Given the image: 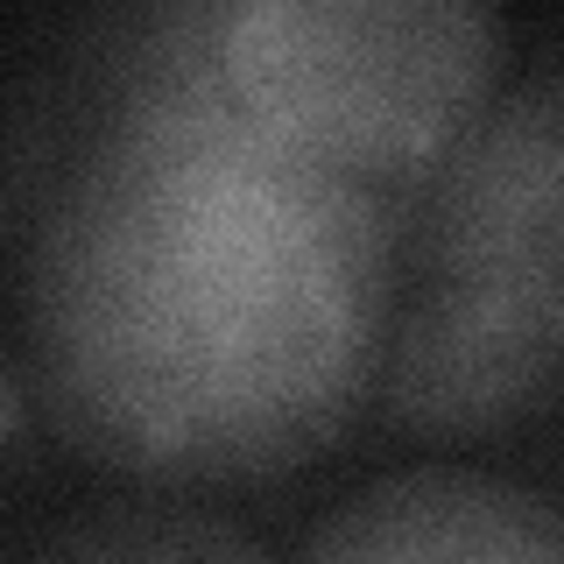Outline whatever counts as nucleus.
Segmentation results:
<instances>
[{"label":"nucleus","mask_w":564,"mask_h":564,"mask_svg":"<svg viewBox=\"0 0 564 564\" xmlns=\"http://www.w3.org/2000/svg\"><path fill=\"white\" fill-rule=\"evenodd\" d=\"M381 311V205L290 149L219 70L212 14L170 29L35 247V360L120 466L269 473L352 410Z\"/></svg>","instance_id":"nucleus-1"},{"label":"nucleus","mask_w":564,"mask_h":564,"mask_svg":"<svg viewBox=\"0 0 564 564\" xmlns=\"http://www.w3.org/2000/svg\"><path fill=\"white\" fill-rule=\"evenodd\" d=\"M452 269L458 296L564 367V85L522 99L466 163L452 198Z\"/></svg>","instance_id":"nucleus-3"},{"label":"nucleus","mask_w":564,"mask_h":564,"mask_svg":"<svg viewBox=\"0 0 564 564\" xmlns=\"http://www.w3.org/2000/svg\"><path fill=\"white\" fill-rule=\"evenodd\" d=\"M311 564H564V508L487 473L416 466L367 487Z\"/></svg>","instance_id":"nucleus-4"},{"label":"nucleus","mask_w":564,"mask_h":564,"mask_svg":"<svg viewBox=\"0 0 564 564\" xmlns=\"http://www.w3.org/2000/svg\"><path fill=\"white\" fill-rule=\"evenodd\" d=\"M22 564H275L240 522L205 508H163V501H120L50 529Z\"/></svg>","instance_id":"nucleus-5"},{"label":"nucleus","mask_w":564,"mask_h":564,"mask_svg":"<svg viewBox=\"0 0 564 564\" xmlns=\"http://www.w3.org/2000/svg\"><path fill=\"white\" fill-rule=\"evenodd\" d=\"M219 70L290 149L395 170L466 128L494 70L473 0H247L212 14Z\"/></svg>","instance_id":"nucleus-2"}]
</instances>
